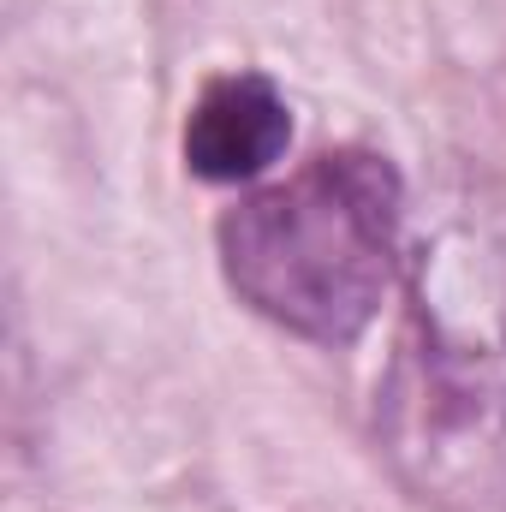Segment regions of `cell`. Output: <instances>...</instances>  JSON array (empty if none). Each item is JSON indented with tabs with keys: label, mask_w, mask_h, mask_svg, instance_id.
I'll return each mask as SVG.
<instances>
[{
	"label": "cell",
	"mask_w": 506,
	"mask_h": 512,
	"mask_svg": "<svg viewBox=\"0 0 506 512\" xmlns=\"http://www.w3.org/2000/svg\"><path fill=\"white\" fill-rule=\"evenodd\" d=\"M376 441L417 501L506 507V274L483 239L423 251L411 322L376 387Z\"/></svg>",
	"instance_id": "cell-1"
},
{
	"label": "cell",
	"mask_w": 506,
	"mask_h": 512,
	"mask_svg": "<svg viewBox=\"0 0 506 512\" xmlns=\"http://www.w3.org/2000/svg\"><path fill=\"white\" fill-rule=\"evenodd\" d=\"M399 173L376 149H322L239 197L221 221V268L256 316L316 346H352L399 268Z\"/></svg>",
	"instance_id": "cell-2"
},
{
	"label": "cell",
	"mask_w": 506,
	"mask_h": 512,
	"mask_svg": "<svg viewBox=\"0 0 506 512\" xmlns=\"http://www.w3.org/2000/svg\"><path fill=\"white\" fill-rule=\"evenodd\" d=\"M286 143H292L286 96L256 72H227L191 102L185 167L209 185H245L286 155Z\"/></svg>",
	"instance_id": "cell-3"
}]
</instances>
